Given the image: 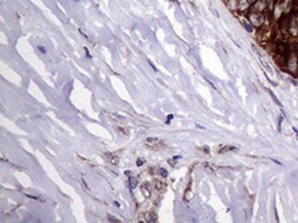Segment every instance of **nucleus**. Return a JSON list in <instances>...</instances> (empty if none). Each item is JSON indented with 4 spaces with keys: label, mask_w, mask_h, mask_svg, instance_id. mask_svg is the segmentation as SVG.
I'll list each match as a JSON object with an SVG mask.
<instances>
[{
    "label": "nucleus",
    "mask_w": 298,
    "mask_h": 223,
    "mask_svg": "<svg viewBox=\"0 0 298 223\" xmlns=\"http://www.w3.org/2000/svg\"><path fill=\"white\" fill-rule=\"evenodd\" d=\"M108 220H110V221H114V222H120L119 219H115V217H113V216H111V215H108Z\"/></svg>",
    "instance_id": "nucleus-12"
},
{
    "label": "nucleus",
    "mask_w": 298,
    "mask_h": 223,
    "mask_svg": "<svg viewBox=\"0 0 298 223\" xmlns=\"http://www.w3.org/2000/svg\"><path fill=\"white\" fill-rule=\"evenodd\" d=\"M129 185H131V188H135L137 186V180L134 179L133 177H129Z\"/></svg>",
    "instance_id": "nucleus-7"
},
{
    "label": "nucleus",
    "mask_w": 298,
    "mask_h": 223,
    "mask_svg": "<svg viewBox=\"0 0 298 223\" xmlns=\"http://www.w3.org/2000/svg\"><path fill=\"white\" fill-rule=\"evenodd\" d=\"M157 173H159L161 177H164V178L168 177V171L164 170V168H159V170H157Z\"/></svg>",
    "instance_id": "nucleus-8"
},
{
    "label": "nucleus",
    "mask_w": 298,
    "mask_h": 223,
    "mask_svg": "<svg viewBox=\"0 0 298 223\" xmlns=\"http://www.w3.org/2000/svg\"><path fill=\"white\" fill-rule=\"evenodd\" d=\"M143 164H144V159H140V158H139V159L136 160V165H137V166H141V165H143Z\"/></svg>",
    "instance_id": "nucleus-11"
},
{
    "label": "nucleus",
    "mask_w": 298,
    "mask_h": 223,
    "mask_svg": "<svg viewBox=\"0 0 298 223\" xmlns=\"http://www.w3.org/2000/svg\"><path fill=\"white\" fill-rule=\"evenodd\" d=\"M232 150H235V148H234V147H225V148H223V150H220L219 152H225V151H232Z\"/></svg>",
    "instance_id": "nucleus-9"
},
{
    "label": "nucleus",
    "mask_w": 298,
    "mask_h": 223,
    "mask_svg": "<svg viewBox=\"0 0 298 223\" xmlns=\"http://www.w3.org/2000/svg\"><path fill=\"white\" fill-rule=\"evenodd\" d=\"M141 192L143 193V195H144L146 198H149V196H150V191H149V188H147V185H146V184L141 186Z\"/></svg>",
    "instance_id": "nucleus-3"
},
{
    "label": "nucleus",
    "mask_w": 298,
    "mask_h": 223,
    "mask_svg": "<svg viewBox=\"0 0 298 223\" xmlns=\"http://www.w3.org/2000/svg\"><path fill=\"white\" fill-rule=\"evenodd\" d=\"M106 155H107V157H108V160H110L112 164H118V163H119V158H118L117 156L111 155V154H106Z\"/></svg>",
    "instance_id": "nucleus-4"
},
{
    "label": "nucleus",
    "mask_w": 298,
    "mask_h": 223,
    "mask_svg": "<svg viewBox=\"0 0 298 223\" xmlns=\"http://www.w3.org/2000/svg\"><path fill=\"white\" fill-rule=\"evenodd\" d=\"M260 18H262V15H260V14H253V15H250V22L254 26H260L262 23V21H260Z\"/></svg>",
    "instance_id": "nucleus-1"
},
{
    "label": "nucleus",
    "mask_w": 298,
    "mask_h": 223,
    "mask_svg": "<svg viewBox=\"0 0 298 223\" xmlns=\"http://www.w3.org/2000/svg\"><path fill=\"white\" fill-rule=\"evenodd\" d=\"M203 150H204V151H206V152H210V150H208V148H207V147H204V148H203Z\"/></svg>",
    "instance_id": "nucleus-15"
},
{
    "label": "nucleus",
    "mask_w": 298,
    "mask_h": 223,
    "mask_svg": "<svg viewBox=\"0 0 298 223\" xmlns=\"http://www.w3.org/2000/svg\"><path fill=\"white\" fill-rule=\"evenodd\" d=\"M144 219H146L147 222H155L157 220V217H156V215L154 213H146L144 214Z\"/></svg>",
    "instance_id": "nucleus-2"
},
{
    "label": "nucleus",
    "mask_w": 298,
    "mask_h": 223,
    "mask_svg": "<svg viewBox=\"0 0 298 223\" xmlns=\"http://www.w3.org/2000/svg\"><path fill=\"white\" fill-rule=\"evenodd\" d=\"M149 64H150V66H151V67H153V69H154V71H156V67H155V66H154V65H153V63H151V62H149Z\"/></svg>",
    "instance_id": "nucleus-16"
},
{
    "label": "nucleus",
    "mask_w": 298,
    "mask_h": 223,
    "mask_svg": "<svg viewBox=\"0 0 298 223\" xmlns=\"http://www.w3.org/2000/svg\"><path fill=\"white\" fill-rule=\"evenodd\" d=\"M155 188L156 190H161V191H163L164 188H166V184L164 183H161V181H155Z\"/></svg>",
    "instance_id": "nucleus-6"
},
{
    "label": "nucleus",
    "mask_w": 298,
    "mask_h": 223,
    "mask_svg": "<svg viewBox=\"0 0 298 223\" xmlns=\"http://www.w3.org/2000/svg\"><path fill=\"white\" fill-rule=\"evenodd\" d=\"M125 174H126V176H128V177H132L133 176L132 171H126V172H125Z\"/></svg>",
    "instance_id": "nucleus-14"
},
{
    "label": "nucleus",
    "mask_w": 298,
    "mask_h": 223,
    "mask_svg": "<svg viewBox=\"0 0 298 223\" xmlns=\"http://www.w3.org/2000/svg\"><path fill=\"white\" fill-rule=\"evenodd\" d=\"M269 93H270V96H272V99H274V100H275V102H276V103H278V105H280V106H281V102H280V101H278V99H277V98H276V96H274V93H272V92H271V91H269Z\"/></svg>",
    "instance_id": "nucleus-10"
},
{
    "label": "nucleus",
    "mask_w": 298,
    "mask_h": 223,
    "mask_svg": "<svg viewBox=\"0 0 298 223\" xmlns=\"http://www.w3.org/2000/svg\"><path fill=\"white\" fill-rule=\"evenodd\" d=\"M172 118H174V116H172V115H169V116H168V118H166V123H170V122H171V121H170V120H171V119H172Z\"/></svg>",
    "instance_id": "nucleus-13"
},
{
    "label": "nucleus",
    "mask_w": 298,
    "mask_h": 223,
    "mask_svg": "<svg viewBox=\"0 0 298 223\" xmlns=\"http://www.w3.org/2000/svg\"><path fill=\"white\" fill-rule=\"evenodd\" d=\"M146 143H147V144H149L150 147H153V144H154V143H159V138H156V137H150V138H147Z\"/></svg>",
    "instance_id": "nucleus-5"
},
{
    "label": "nucleus",
    "mask_w": 298,
    "mask_h": 223,
    "mask_svg": "<svg viewBox=\"0 0 298 223\" xmlns=\"http://www.w3.org/2000/svg\"><path fill=\"white\" fill-rule=\"evenodd\" d=\"M114 205H115V206H117V207H120V205H119V202H117V201H115V202H114Z\"/></svg>",
    "instance_id": "nucleus-17"
}]
</instances>
